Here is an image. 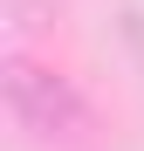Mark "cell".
I'll use <instances>...</instances> for the list:
<instances>
[{
  "mask_svg": "<svg viewBox=\"0 0 144 151\" xmlns=\"http://www.w3.org/2000/svg\"><path fill=\"white\" fill-rule=\"evenodd\" d=\"M0 89H7V110H14V124H21L28 137H76V131H82V96L69 89L55 69L14 55L7 76H0Z\"/></svg>",
  "mask_w": 144,
  "mask_h": 151,
  "instance_id": "cell-1",
  "label": "cell"
}]
</instances>
